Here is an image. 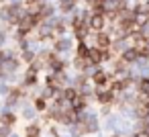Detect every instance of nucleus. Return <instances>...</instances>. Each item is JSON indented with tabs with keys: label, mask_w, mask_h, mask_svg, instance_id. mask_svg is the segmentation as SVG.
<instances>
[{
	"label": "nucleus",
	"mask_w": 149,
	"mask_h": 137,
	"mask_svg": "<svg viewBox=\"0 0 149 137\" xmlns=\"http://www.w3.org/2000/svg\"><path fill=\"white\" fill-rule=\"evenodd\" d=\"M102 25H104L102 15H94V17L90 19V27H92V29H102Z\"/></svg>",
	"instance_id": "1"
},
{
	"label": "nucleus",
	"mask_w": 149,
	"mask_h": 137,
	"mask_svg": "<svg viewBox=\"0 0 149 137\" xmlns=\"http://www.w3.org/2000/svg\"><path fill=\"white\" fill-rule=\"evenodd\" d=\"M123 59H125V62H133V59H137V51H135V49L125 51V53H123Z\"/></svg>",
	"instance_id": "2"
},
{
	"label": "nucleus",
	"mask_w": 149,
	"mask_h": 137,
	"mask_svg": "<svg viewBox=\"0 0 149 137\" xmlns=\"http://www.w3.org/2000/svg\"><path fill=\"white\" fill-rule=\"evenodd\" d=\"M88 55H90V59H92V62H100V59H102V51H98V49L88 51Z\"/></svg>",
	"instance_id": "3"
},
{
	"label": "nucleus",
	"mask_w": 149,
	"mask_h": 137,
	"mask_svg": "<svg viewBox=\"0 0 149 137\" xmlns=\"http://www.w3.org/2000/svg\"><path fill=\"white\" fill-rule=\"evenodd\" d=\"M108 43H110V39H108L106 35H100V37H98V45H100V47H106Z\"/></svg>",
	"instance_id": "4"
},
{
	"label": "nucleus",
	"mask_w": 149,
	"mask_h": 137,
	"mask_svg": "<svg viewBox=\"0 0 149 137\" xmlns=\"http://www.w3.org/2000/svg\"><path fill=\"white\" fill-rule=\"evenodd\" d=\"M94 80H96V82H98V84H104V82H106V76H104V74H102V72H98V74H96V76H94Z\"/></svg>",
	"instance_id": "5"
},
{
	"label": "nucleus",
	"mask_w": 149,
	"mask_h": 137,
	"mask_svg": "<svg viewBox=\"0 0 149 137\" xmlns=\"http://www.w3.org/2000/svg\"><path fill=\"white\" fill-rule=\"evenodd\" d=\"M139 88H141V92H149V80H141Z\"/></svg>",
	"instance_id": "6"
},
{
	"label": "nucleus",
	"mask_w": 149,
	"mask_h": 137,
	"mask_svg": "<svg viewBox=\"0 0 149 137\" xmlns=\"http://www.w3.org/2000/svg\"><path fill=\"white\" fill-rule=\"evenodd\" d=\"M63 96H65V100H74V98H76V92H74V90H65Z\"/></svg>",
	"instance_id": "7"
},
{
	"label": "nucleus",
	"mask_w": 149,
	"mask_h": 137,
	"mask_svg": "<svg viewBox=\"0 0 149 137\" xmlns=\"http://www.w3.org/2000/svg\"><path fill=\"white\" fill-rule=\"evenodd\" d=\"M78 51H80V55H82V57H86V55H88V49H86V45H84V43L78 47Z\"/></svg>",
	"instance_id": "8"
},
{
	"label": "nucleus",
	"mask_w": 149,
	"mask_h": 137,
	"mask_svg": "<svg viewBox=\"0 0 149 137\" xmlns=\"http://www.w3.org/2000/svg\"><path fill=\"white\" fill-rule=\"evenodd\" d=\"M35 135H37V127H31L29 129V137H35Z\"/></svg>",
	"instance_id": "9"
},
{
	"label": "nucleus",
	"mask_w": 149,
	"mask_h": 137,
	"mask_svg": "<svg viewBox=\"0 0 149 137\" xmlns=\"http://www.w3.org/2000/svg\"><path fill=\"white\" fill-rule=\"evenodd\" d=\"M4 123H13V115H4Z\"/></svg>",
	"instance_id": "10"
},
{
	"label": "nucleus",
	"mask_w": 149,
	"mask_h": 137,
	"mask_svg": "<svg viewBox=\"0 0 149 137\" xmlns=\"http://www.w3.org/2000/svg\"><path fill=\"white\" fill-rule=\"evenodd\" d=\"M37 108H45V102L43 100H37Z\"/></svg>",
	"instance_id": "11"
},
{
	"label": "nucleus",
	"mask_w": 149,
	"mask_h": 137,
	"mask_svg": "<svg viewBox=\"0 0 149 137\" xmlns=\"http://www.w3.org/2000/svg\"><path fill=\"white\" fill-rule=\"evenodd\" d=\"M29 2H35V0H29Z\"/></svg>",
	"instance_id": "12"
}]
</instances>
